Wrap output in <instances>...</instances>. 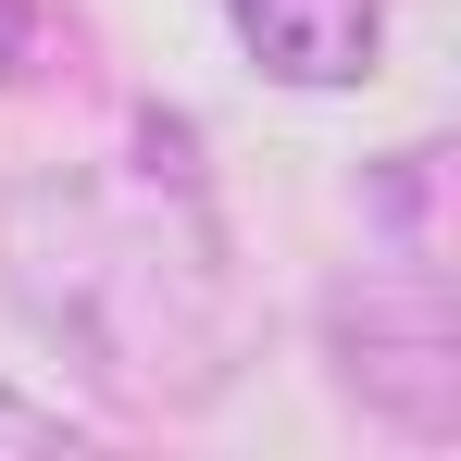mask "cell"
Masks as SVG:
<instances>
[{
    "label": "cell",
    "mask_w": 461,
    "mask_h": 461,
    "mask_svg": "<svg viewBox=\"0 0 461 461\" xmlns=\"http://www.w3.org/2000/svg\"><path fill=\"white\" fill-rule=\"evenodd\" d=\"M76 50V0H0V87H38Z\"/></svg>",
    "instance_id": "277c9868"
},
{
    "label": "cell",
    "mask_w": 461,
    "mask_h": 461,
    "mask_svg": "<svg viewBox=\"0 0 461 461\" xmlns=\"http://www.w3.org/2000/svg\"><path fill=\"white\" fill-rule=\"evenodd\" d=\"M225 38L275 87H362L386 63V0H225Z\"/></svg>",
    "instance_id": "3957f363"
},
{
    "label": "cell",
    "mask_w": 461,
    "mask_h": 461,
    "mask_svg": "<svg viewBox=\"0 0 461 461\" xmlns=\"http://www.w3.org/2000/svg\"><path fill=\"white\" fill-rule=\"evenodd\" d=\"M324 337H337V386L375 424L424 449L461 437V287H449V150L437 138L362 175V275L337 287Z\"/></svg>",
    "instance_id": "7a4b0ae2"
},
{
    "label": "cell",
    "mask_w": 461,
    "mask_h": 461,
    "mask_svg": "<svg viewBox=\"0 0 461 461\" xmlns=\"http://www.w3.org/2000/svg\"><path fill=\"white\" fill-rule=\"evenodd\" d=\"M0 300L87 399L150 424L212 411L249 375V275H237L212 162L175 113H125L100 150L13 175Z\"/></svg>",
    "instance_id": "6da1fadb"
}]
</instances>
